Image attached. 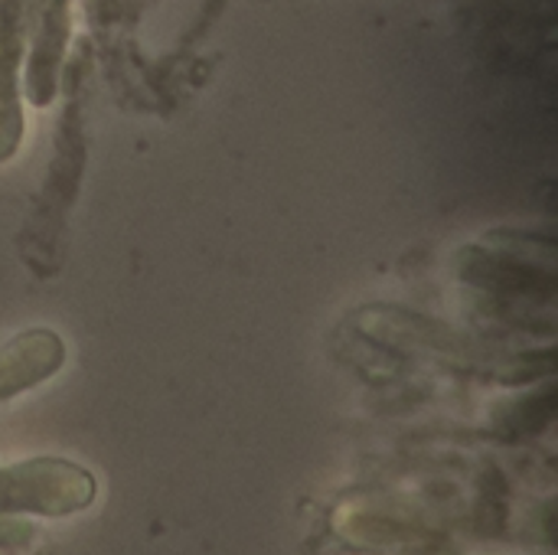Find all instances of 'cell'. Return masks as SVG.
<instances>
[{
    "label": "cell",
    "instance_id": "cell-1",
    "mask_svg": "<svg viewBox=\"0 0 558 555\" xmlns=\"http://www.w3.org/2000/svg\"><path fill=\"white\" fill-rule=\"evenodd\" d=\"M95 481L65 461H29L0 468V514H43L62 517L88 507Z\"/></svg>",
    "mask_w": 558,
    "mask_h": 555
},
{
    "label": "cell",
    "instance_id": "cell-2",
    "mask_svg": "<svg viewBox=\"0 0 558 555\" xmlns=\"http://www.w3.org/2000/svg\"><path fill=\"white\" fill-rule=\"evenodd\" d=\"M65 350L56 334L29 330L16 340L0 347V402L36 386L39 379L52 376L62 363Z\"/></svg>",
    "mask_w": 558,
    "mask_h": 555
},
{
    "label": "cell",
    "instance_id": "cell-3",
    "mask_svg": "<svg viewBox=\"0 0 558 555\" xmlns=\"http://www.w3.org/2000/svg\"><path fill=\"white\" fill-rule=\"evenodd\" d=\"M16 65H20V3L0 0V160H7L20 147V134H23Z\"/></svg>",
    "mask_w": 558,
    "mask_h": 555
}]
</instances>
